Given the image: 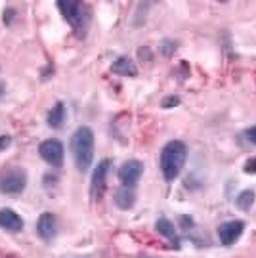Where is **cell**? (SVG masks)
Returning a JSON list of instances; mask_svg holds the SVG:
<instances>
[{"label": "cell", "mask_w": 256, "mask_h": 258, "mask_svg": "<svg viewBox=\"0 0 256 258\" xmlns=\"http://www.w3.org/2000/svg\"><path fill=\"white\" fill-rule=\"evenodd\" d=\"M71 153L75 165L81 172H86L94 161V132L88 126H79L71 136Z\"/></svg>", "instance_id": "obj_2"}, {"label": "cell", "mask_w": 256, "mask_h": 258, "mask_svg": "<svg viewBox=\"0 0 256 258\" xmlns=\"http://www.w3.org/2000/svg\"><path fill=\"white\" fill-rule=\"evenodd\" d=\"M37 231L40 235V239L44 241H52L57 233V222H55V216L52 212H44L40 214V218L37 222Z\"/></svg>", "instance_id": "obj_9"}, {"label": "cell", "mask_w": 256, "mask_h": 258, "mask_svg": "<svg viewBox=\"0 0 256 258\" xmlns=\"http://www.w3.org/2000/svg\"><path fill=\"white\" fill-rule=\"evenodd\" d=\"M144 258H149V256H144Z\"/></svg>", "instance_id": "obj_21"}, {"label": "cell", "mask_w": 256, "mask_h": 258, "mask_svg": "<svg viewBox=\"0 0 256 258\" xmlns=\"http://www.w3.org/2000/svg\"><path fill=\"white\" fill-rule=\"evenodd\" d=\"M245 172L247 174H256V157L248 159L247 163H245Z\"/></svg>", "instance_id": "obj_17"}, {"label": "cell", "mask_w": 256, "mask_h": 258, "mask_svg": "<svg viewBox=\"0 0 256 258\" xmlns=\"http://www.w3.org/2000/svg\"><path fill=\"white\" fill-rule=\"evenodd\" d=\"M38 153H40V157H42L50 166H55V168L63 166L65 149H63V144H61L59 140H54V138L44 140V142L38 146Z\"/></svg>", "instance_id": "obj_5"}, {"label": "cell", "mask_w": 256, "mask_h": 258, "mask_svg": "<svg viewBox=\"0 0 256 258\" xmlns=\"http://www.w3.org/2000/svg\"><path fill=\"white\" fill-rule=\"evenodd\" d=\"M0 228H4L8 231L23 230V218L12 209H2L0 211Z\"/></svg>", "instance_id": "obj_10"}, {"label": "cell", "mask_w": 256, "mask_h": 258, "mask_svg": "<svg viewBox=\"0 0 256 258\" xmlns=\"http://www.w3.org/2000/svg\"><path fill=\"white\" fill-rule=\"evenodd\" d=\"M185 159H187V148L180 140H172L163 148L159 165H161V172L166 182H174L180 176L183 165H185Z\"/></svg>", "instance_id": "obj_1"}, {"label": "cell", "mask_w": 256, "mask_h": 258, "mask_svg": "<svg viewBox=\"0 0 256 258\" xmlns=\"http://www.w3.org/2000/svg\"><path fill=\"white\" fill-rule=\"evenodd\" d=\"M155 228L161 235H165L168 241H172L174 247H180V239H178V233H176V228H174L172 222L166 220V218H159L155 222Z\"/></svg>", "instance_id": "obj_13"}, {"label": "cell", "mask_w": 256, "mask_h": 258, "mask_svg": "<svg viewBox=\"0 0 256 258\" xmlns=\"http://www.w3.org/2000/svg\"><path fill=\"white\" fill-rule=\"evenodd\" d=\"M57 8L63 14V18L71 23V27L77 31V35L84 37L88 21H90V10H88V6L84 2L67 0V2H57Z\"/></svg>", "instance_id": "obj_3"}, {"label": "cell", "mask_w": 256, "mask_h": 258, "mask_svg": "<svg viewBox=\"0 0 256 258\" xmlns=\"http://www.w3.org/2000/svg\"><path fill=\"white\" fill-rule=\"evenodd\" d=\"M10 144H12V138H10V136H0V151L8 148Z\"/></svg>", "instance_id": "obj_18"}, {"label": "cell", "mask_w": 256, "mask_h": 258, "mask_svg": "<svg viewBox=\"0 0 256 258\" xmlns=\"http://www.w3.org/2000/svg\"><path fill=\"white\" fill-rule=\"evenodd\" d=\"M27 187V174L21 168H8L0 174V191L6 195H19Z\"/></svg>", "instance_id": "obj_4"}, {"label": "cell", "mask_w": 256, "mask_h": 258, "mask_svg": "<svg viewBox=\"0 0 256 258\" xmlns=\"http://www.w3.org/2000/svg\"><path fill=\"white\" fill-rule=\"evenodd\" d=\"M243 230H245V222L243 220H231V222L220 224L218 226L220 243H224V245H233V243L243 235Z\"/></svg>", "instance_id": "obj_8"}, {"label": "cell", "mask_w": 256, "mask_h": 258, "mask_svg": "<svg viewBox=\"0 0 256 258\" xmlns=\"http://www.w3.org/2000/svg\"><path fill=\"white\" fill-rule=\"evenodd\" d=\"M2 92H4V86H2V83H0V96H2Z\"/></svg>", "instance_id": "obj_20"}, {"label": "cell", "mask_w": 256, "mask_h": 258, "mask_svg": "<svg viewBox=\"0 0 256 258\" xmlns=\"http://www.w3.org/2000/svg\"><path fill=\"white\" fill-rule=\"evenodd\" d=\"M111 161L109 159H103L100 165L96 166L94 174H92V184H90V195L94 201H101V197L105 194V187H107V172H109Z\"/></svg>", "instance_id": "obj_6"}, {"label": "cell", "mask_w": 256, "mask_h": 258, "mask_svg": "<svg viewBox=\"0 0 256 258\" xmlns=\"http://www.w3.org/2000/svg\"><path fill=\"white\" fill-rule=\"evenodd\" d=\"M142 174H144V165L136 159L126 161L119 168V180L124 187H134L138 184V180L142 178Z\"/></svg>", "instance_id": "obj_7"}, {"label": "cell", "mask_w": 256, "mask_h": 258, "mask_svg": "<svg viewBox=\"0 0 256 258\" xmlns=\"http://www.w3.org/2000/svg\"><path fill=\"white\" fill-rule=\"evenodd\" d=\"M136 203V194H134V189L132 187H120L119 191L115 194V205L122 209V211H128V209H132Z\"/></svg>", "instance_id": "obj_12"}, {"label": "cell", "mask_w": 256, "mask_h": 258, "mask_svg": "<svg viewBox=\"0 0 256 258\" xmlns=\"http://www.w3.org/2000/svg\"><path fill=\"white\" fill-rule=\"evenodd\" d=\"M65 119H67L65 105L61 102H57L54 107L50 109V113H48V126H52V128H61Z\"/></svg>", "instance_id": "obj_14"}, {"label": "cell", "mask_w": 256, "mask_h": 258, "mask_svg": "<svg viewBox=\"0 0 256 258\" xmlns=\"http://www.w3.org/2000/svg\"><path fill=\"white\" fill-rule=\"evenodd\" d=\"M254 203V191L252 189H245L235 197V205H237L241 211H248Z\"/></svg>", "instance_id": "obj_15"}, {"label": "cell", "mask_w": 256, "mask_h": 258, "mask_svg": "<svg viewBox=\"0 0 256 258\" xmlns=\"http://www.w3.org/2000/svg\"><path fill=\"white\" fill-rule=\"evenodd\" d=\"M111 71L120 77H136L138 67L134 63V59H130L126 55H120L119 59H115V63L111 65Z\"/></svg>", "instance_id": "obj_11"}, {"label": "cell", "mask_w": 256, "mask_h": 258, "mask_svg": "<svg viewBox=\"0 0 256 258\" xmlns=\"http://www.w3.org/2000/svg\"><path fill=\"white\" fill-rule=\"evenodd\" d=\"M247 138L248 142H252V144H256V126H252V128L247 132Z\"/></svg>", "instance_id": "obj_19"}, {"label": "cell", "mask_w": 256, "mask_h": 258, "mask_svg": "<svg viewBox=\"0 0 256 258\" xmlns=\"http://www.w3.org/2000/svg\"><path fill=\"white\" fill-rule=\"evenodd\" d=\"M178 103H180V98H178V96H168V98L163 100V107H176Z\"/></svg>", "instance_id": "obj_16"}]
</instances>
